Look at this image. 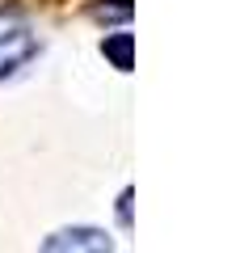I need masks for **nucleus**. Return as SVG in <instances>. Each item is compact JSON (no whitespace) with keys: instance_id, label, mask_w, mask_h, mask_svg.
Segmentation results:
<instances>
[{"instance_id":"f257e3e1","label":"nucleus","mask_w":240,"mask_h":253,"mask_svg":"<svg viewBox=\"0 0 240 253\" xmlns=\"http://www.w3.org/2000/svg\"><path fill=\"white\" fill-rule=\"evenodd\" d=\"M38 55V34L17 9H0V81H9Z\"/></svg>"},{"instance_id":"f03ea898","label":"nucleus","mask_w":240,"mask_h":253,"mask_svg":"<svg viewBox=\"0 0 240 253\" xmlns=\"http://www.w3.org/2000/svg\"><path fill=\"white\" fill-rule=\"evenodd\" d=\"M42 249L46 253H59V249H110V236L97 232V228H63V232L46 236Z\"/></svg>"},{"instance_id":"7ed1b4c3","label":"nucleus","mask_w":240,"mask_h":253,"mask_svg":"<svg viewBox=\"0 0 240 253\" xmlns=\"http://www.w3.org/2000/svg\"><path fill=\"white\" fill-rule=\"evenodd\" d=\"M131 46H135L131 34H114V38H106V42H101V55H110V59H114L118 72H131Z\"/></svg>"},{"instance_id":"20e7f679","label":"nucleus","mask_w":240,"mask_h":253,"mask_svg":"<svg viewBox=\"0 0 240 253\" xmlns=\"http://www.w3.org/2000/svg\"><path fill=\"white\" fill-rule=\"evenodd\" d=\"M97 17H131V0H118V4H110V9H106V4H101V9H97Z\"/></svg>"},{"instance_id":"39448f33","label":"nucleus","mask_w":240,"mask_h":253,"mask_svg":"<svg viewBox=\"0 0 240 253\" xmlns=\"http://www.w3.org/2000/svg\"><path fill=\"white\" fill-rule=\"evenodd\" d=\"M118 219L131 228V190H122V199H118Z\"/></svg>"}]
</instances>
